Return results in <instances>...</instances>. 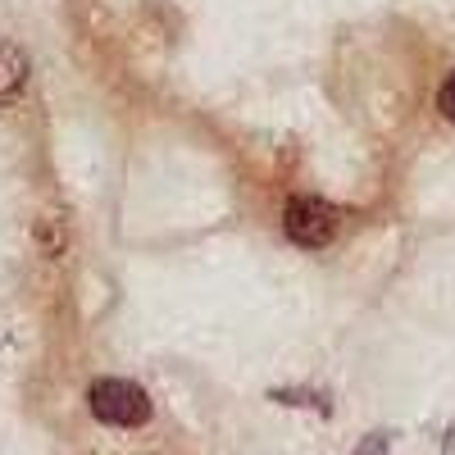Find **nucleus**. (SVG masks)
Masks as SVG:
<instances>
[{
  "mask_svg": "<svg viewBox=\"0 0 455 455\" xmlns=\"http://www.w3.org/2000/svg\"><path fill=\"white\" fill-rule=\"evenodd\" d=\"M437 109L446 114V119H455V73L442 83V92H437Z\"/></svg>",
  "mask_w": 455,
  "mask_h": 455,
  "instance_id": "nucleus-5",
  "label": "nucleus"
},
{
  "mask_svg": "<svg viewBox=\"0 0 455 455\" xmlns=\"http://www.w3.org/2000/svg\"><path fill=\"white\" fill-rule=\"evenodd\" d=\"M283 228L296 246L306 251H319L337 237V210L319 196H291L287 210H283Z\"/></svg>",
  "mask_w": 455,
  "mask_h": 455,
  "instance_id": "nucleus-2",
  "label": "nucleus"
},
{
  "mask_svg": "<svg viewBox=\"0 0 455 455\" xmlns=\"http://www.w3.org/2000/svg\"><path fill=\"white\" fill-rule=\"evenodd\" d=\"M23 83H28V55H23L14 42H5V36H0V105L19 100Z\"/></svg>",
  "mask_w": 455,
  "mask_h": 455,
  "instance_id": "nucleus-3",
  "label": "nucleus"
},
{
  "mask_svg": "<svg viewBox=\"0 0 455 455\" xmlns=\"http://www.w3.org/2000/svg\"><path fill=\"white\" fill-rule=\"evenodd\" d=\"M351 455H392V442H387V433H364V442Z\"/></svg>",
  "mask_w": 455,
  "mask_h": 455,
  "instance_id": "nucleus-4",
  "label": "nucleus"
},
{
  "mask_svg": "<svg viewBox=\"0 0 455 455\" xmlns=\"http://www.w3.org/2000/svg\"><path fill=\"white\" fill-rule=\"evenodd\" d=\"M87 405L100 424H114V428H141L150 419L146 387L128 383V378H96L87 387Z\"/></svg>",
  "mask_w": 455,
  "mask_h": 455,
  "instance_id": "nucleus-1",
  "label": "nucleus"
}]
</instances>
